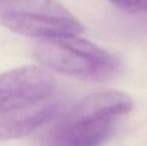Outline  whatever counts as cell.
I'll list each match as a JSON object with an SVG mask.
<instances>
[{"instance_id": "5b68a950", "label": "cell", "mask_w": 147, "mask_h": 146, "mask_svg": "<svg viewBox=\"0 0 147 146\" xmlns=\"http://www.w3.org/2000/svg\"><path fill=\"white\" fill-rule=\"evenodd\" d=\"M61 103L52 97L37 103L0 113V141L24 137L53 120Z\"/></svg>"}, {"instance_id": "6da1fadb", "label": "cell", "mask_w": 147, "mask_h": 146, "mask_svg": "<svg viewBox=\"0 0 147 146\" xmlns=\"http://www.w3.org/2000/svg\"><path fill=\"white\" fill-rule=\"evenodd\" d=\"M133 102L128 94L108 90L92 93L74 105L52 127L45 146H101Z\"/></svg>"}, {"instance_id": "7a4b0ae2", "label": "cell", "mask_w": 147, "mask_h": 146, "mask_svg": "<svg viewBox=\"0 0 147 146\" xmlns=\"http://www.w3.org/2000/svg\"><path fill=\"white\" fill-rule=\"evenodd\" d=\"M33 53L44 66L89 81L112 79L122 67L119 57L81 38L79 34L39 39Z\"/></svg>"}, {"instance_id": "277c9868", "label": "cell", "mask_w": 147, "mask_h": 146, "mask_svg": "<svg viewBox=\"0 0 147 146\" xmlns=\"http://www.w3.org/2000/svg\"><path fill=\"white\" fill-rule=\"evenodd\" d=\"M55 81L35 66H22L0 74V113L37 103L53 96Z\"/></svg>"}, {"instance_id": "8992f818", "label": "cell", "mask_w": 147, "mask_h": 146, "mask_svg": "<svg viewBox=\"0 0 147 146\" xmlns=\"http://www.w3.org/2000/svg\"><path fill=\"white\" fill-rule=\"evenodd\" d=\"M110 3L128 12H140L147 10V0H108Z\"/></svg>"}, {"instance_id": "3957f363", "label": "cell", "mask_w": 147, "mask_h": 146, "mask_svg": "<svg viewBox=\"0 0 147 146\" xmlns=\"http://www.w3.org/2000/svg\"><path fill=\"white\" fill-rule=\"evenodd\" d=\"M0 24L20 35L42 39L81 34V22L57 0H0Z\"/></svg>"}]
</instances>
